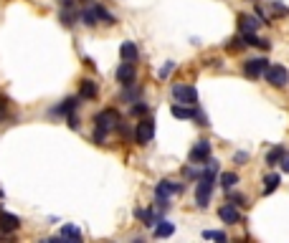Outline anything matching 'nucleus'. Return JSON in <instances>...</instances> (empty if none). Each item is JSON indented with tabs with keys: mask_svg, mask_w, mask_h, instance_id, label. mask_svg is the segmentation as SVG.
Returning <instances> with one entry per match:
<instances>
[{
	"mask_svg": "<svg viewBox=\"0 0 289 243\" xmlns=\"http://www.w3.org/2000/svg\"><path fill=\"white\" fill-rule=\"evenodd\" d=\"M213 190H216V172L203 170V175H200V180L195 185V202H198V208H208L211 206Z\"/></svg>",
	"mask_w": 289,
	"mask_h": 243,
	"instance_id": "f257e3e1",
	"label": "nucleus"
},
{
	"mask_svg": "<svg viewBox=\"0 0 289 243\" xmlns=\"http://www.w3.org/2000/svg\"><path fill=\"white\" fill-rule=\"evenodd\" d=\"M178 192H183V185L180 182H170V180H162V182H157V188H155V202H157V208H168L170 206V195H178Z\"/></svg>",
	"mask_w": 289,
	"mask_h": 243,
	"instance_id": "f03ea898",
	"label": "nucleus"
},
{
	"mask_svg": "<svg viewBox=\"0 0 289 243\" xmlns=\"http://www.w3.org/2000/svg\"><path fill=\"white\" fill-rule=\"evenodd\" d=\"M264 78H266V84H269V86H274V89H284V86L289 84V71H286L284 66H269L266 74H264Z\"/></svg>",
	"mask_w": 289,
	"mask_h": 243,
	"instance_id": "7ed1b4c3",
	"label": "nucleus"
},
{
	"mask_svg": "<svg viewBox=\"0 0 289 243\" xmlns=\"http://www.w3.org/2000/svg\"><path fill=\"white\" fill-rule=\"evenodd\" d=\"M152 137H155V122H152L150 116L140 119L137 127H135V142H137V144H150Z\"/></svg>",
	"mask_w": 289,
	"mask_h": 243,
	"instance_id": "20e7f679",
	"label": "nucleus"
},
{
	"mask_svg": "<svg viewBox=\"0 0 289 243\" xmlns=\"http://www.w3.org/2000/svg\"><path fill=\"white\" fill-rule=\"evenodd\" d=\"M173 99H175L178 104H185V106H195V104H198V92H195V86L175 84V86H173Z\"/></svg>",
	"mask_w": 289,
	"mask_h": 243,
	"instance_id": "39448f33",
	"label": "nucleus"
},
{
	"mask_svg": "<svg viewBox=\"0 0 289 243\" xmlns=\"http://www.w3.org/2000/svg\"><path fill=\"white\" fill-rule=\"evenodd\" d=\"M94 122H97V127L99 130H104V132H112V130H117L119 127V112L117 109H104V112H99L97 116H94Z\"/></svg>",
	"mask_w": 289,
	"mask_h": 243,
	"instance_id": "423d86ee",
	"label": "nucleus"
},
{
	"mask_svg": "<svg viewBox=\"0 0 289 243\" xmlns=\"http://www.w3.org/2000/svg\"><path fill=\"white\" fill-rule=\"evenodd\" d=\"M266 68H269V61H266V58H251V61L243 64V76L251 78V81H256V78H261V76L266 74Z\"/></svg>",
	"mask_w": 289,
	"mask_h": 243,
	"instance_id": "0eeeda50",
	"label": "nucleus"
},
{
	"mask_svg": "<svg viewBox=\"0 0 289 243\" xmlns=\"http://www.w3.org/2000/svg\"><path fill=\"white\" fill-rule=\"evenodd\" d=\"M208 160H211V142L208 140L195 142V147L190 150V165H205Z\"/></svg>",
	"mask_w": 289,
	"mask_h": 243,
	"instance_id": "6e6552de",
	"label": "nucleus"
},
{
	"mask_svg": "<svg viewBox=\"0 0 289 243\" xmlns=\"http://www.w3.org/2000/svg\"><path fill=\"white\" fill-rule=\"evenodd\" d=\"M135 78H137L135 64H122L117 68V81H119L122 86H135Z\"/></svg>",
	"mask_w": 289,
	"mask_h": 243,
	"instance_id": "1a4fd4ad",
	"label": "nucleus"
},
{
	"mask_svg": "<svg viewBox=\"0 0 289 243\" xmlns=\"http://www.w3.org/2000/svg\"><path fill=\"white\" fill-rule=\"evenodd\" d=\"M18 228H21V218H18V216L0 210V230H3V233H13V230H18Z\"/></svg>",
	"mask_w": 289,
	"mask_h": 243,
	"instance_id": "9d476101",
	"label": "nucleus"
},
{
	"mask_svg": "<svg viewBox=\"0 0 289 243\" xmlns=\"http://www.w3.org/2000/svg\"><path fill=\"white\" fill-rule=\"evenodd\" d=\"M119 56H122L125 64H135L140 58V51H137V46L132 44V40H125V44L119 46Z\"/></svg>",
	"mask_w": 289,
	"mask_h": 243,
	"instance_id": "9b49d317",
	"label": "nucleus"
},
{
	"mask_svg": "<svg viewBox=\"0 0 289 243\" xmlns=\"http://www.w3.org/2000/svg\"><path fill=\"white\" fill-rule=\"evenodd\" d=\"M218 218L223 220V223H241V213H238V208L236 206H231V202H226V206L218 210Z\"/></svg>",
	"mask_w": 289,
	"mask_h": 243,
	"instance_id": "f8f14e48",
	"label": "nucleus"
},
{
	"mask_svg": "<svg viewBox=\"0 0 289 243\" xmlns=\"http://www.w3.org/2000/svg\"><path fill=\"white\" fill-rule=\"evenodd\" d=\"M97 94H99V86L94 84V81L92 78H84V81H81V84H79V96L81 99H97Z\"/></svg>",
	"mask_w": 289,
	"mask_h": 243,
	"instance_id": "ddd939ff",
	"label": "nucleus"
},
{
	"mask_svg": "<svg viewBox=\"0 0 289 243\" xmlns=\"http://www.w3.org/2000/svg\"><path fill=\"white\" fill-rule=\"evenodd\" d=\"M76 106H79V99H76V96H69L64 104L54 106V109H51V114H54V116H56V114H59V116H69V114H74V112H76Z\"/></svg>",
	"mask_w": 289,
	"mask_h": 243,
	"instance_id": "4468645a",
	"label": "nucleus"
},
{
	"mask_svg": "<svg viewBox=\"0 0 289 243\" xmlns=\"http://www.w3.org/2000/svg\"><path fill=\"white\" fill-rule=\"evenodd\" d=\"M284 157H286V150H284L281 144H276V147L269 150V154H266V165H269V168H276V165H281V162H284Z\"/></svg>",
	"mask_w": 289,
	"mask_h": 243,
	"instance_id": "2eb2a0df",
	"label": "nucleus"
},
{
	"mask_svg": "<svg viewBox=\"0 0 289 243\" xmlns=\"http://www.w3.org/2000/svg\"><path fill=\"white\" fill-rule=\"evenodd\" d=\"M170 112H173L175 119H195V114H198L195 106H185V104H173Z\"/></svg>",
	"mask_w": 289,
	"mask_h": 243,
	"instance_id": "dca6fc26",
	"label": "nucleus"
},
{
	"mask_svg": "<svg viewBox=\"0 0 289 243\" xmlns=\"http://www.w3.org/2000/svg\"><path fill=\"white\" fill-rule=\"evenodd\" d=\"M238 28H241V33H256L259 20L254 16H238Z\"/></svg>",
	"mask_w": 289,
	"mask_h": 243,
	"instance_id": "f3484780",
	"label": "nucleus"
},
{
	"mask_svg": "<svg viewBox=\"0 0 289 243\" xmlns=\"http://www.w3.org/2000/svg\"><path fill=\"white\" fill-rule=\"evenodd\" d=\"M173 233H175V226L170 220H157V226H155V236L157 238H170Z\"/></svg>",
	"mask_w": 289,
	"mask_h": 243,
	"instance_id": "a211bd4d",
	"label": "nucleus"
},
{
	"mask_svg": "<svg viewBox=\"0 0 289 243\" xmlns=\"http://www.w3.org/2000/svg\"><path fill=\"white\" fill-rule=\"evenodd\" d=\"M135 218H140L147 228H155V226H157V216H155L152 210H142V208H137V210H135Z\"/></svg>",
	"mask_w": 289,
	"mask_h": 243,
	"instance_id": "6ab92c4d",
	"label": "nucleus"
},
{
	"mask_svg": "<svg viewBox=\"0 0 289 243\" xmlns=\"http://www.w3.org/2000/svg\"><path fill=\"white\" fill-rule=\"evenodd\" d=\"M279 182H281V178H279L276 172L266 175V178H264V195H271V192L279 188Z\"/></svg>",
	"mask_w": 289,
	"mask_h": 243,
	"instance_id": "aec40b11",
	"label": "nucleus"
},
{
	"mask_svg": "<svg viewBox=\"0 0 289 243\" xmlns=\"http://www.w3.org/2000/svg\"><path fill=\"white\" fill-rule=\"evenodd\" d=\"M59 238H71V240H81V230L76 228V226H61V230H59Z\"/></svg>",
	"mask_w": 289,
	"mask_h": 243,
	"instance_id": "412c9836",
	"label": "nucleus"
},
{
	"mask_svg": "<svg viewBox=\"0 0 289 243\" xmlns=\"http://www.w3.org/2000/svg\"><path fill=\"white\" fill-rule=\"evenodd\" d=\"M94 13H97V20H102V23H107V26H114V23H117V18H114L107 8H102V6H94Z\"/></svg>",
	"mask_w": 289,
	"mask_h": 243,
	"instance_id": "4be33fe9",
	"label": "nucleus"
},
{
	"mask_svg": "<svg viewBox=\"0 0 289 243\" xmlns=\"http://www.w3.org/2000/svg\"><path fill=\"white\" fill-rule=\"evenodd\" d=\"M218 180H221V188L228 192L231 188H236V182H238V175H236V172H221V178H218Z\"/></svg>",
	"mask_w": 289,
	"mask_h": 243,
	"instance_id": "5701e85b",
	"label": "nucleus"
},
{
	"mask_svg": "<svg viewBox=\"0 0 289 243\" xmlns=\"http://www.w3.org/2000/svg\"><path fill=\"white\" fill-rule=\"evenodd\" d=\"M79 18H81V23H84V26L94 28V26H97V13H94V6H92V8H87V10H81V13H79Z\"/></svg>",
	"mask_w": 289,
	"mask_h": 243,
	"instance_id": "b1692460",
	"label": "nucleus"
},
{
	"mask_svg": "<svg viewBox=\"0 0 289 243\" xmlns=\"http://www.w3.org/2000/svg\"><path fill=\"white\" fill-rule=\"evenodd\" d=\"M140 94H142V89H137V86H125V92H122L119 102H132V99H140Z\"/></svg>",
	"mask_w": 289,
	"mask_h": 243,
	"instance_id": "393cba45",
	"label": "nucleus"
},
{
	"mask_svg": "<svg viewBox=\"0 0 289 243\" xmlns=\"http://www.w3.org/2000/svg\"><path fill=\"white\" fill-rule=\"evenodd\" d=\"M203 238H208V240H216V243H228L226 233H221V230H205V233H203Z\"/></svg>",
	"mask_w": 289,
	"mask_h": 243,
	"instance_id": "a878e982",
	"label": "nucleus"
},
{
	"mask_svg": "<svg viewBox=\"0 0 289 243\" xmlns=\"http://www.w3.org/2000/svg\"><path fill=\"white\" fill-rule=\"evenodd\" d=\"M243 46H246V44H243V36H236V38H231L228 44H226V48H228V51H241Z\"/></svg>",
	"mask_w": 289,
	"mask_h": 243,
	"instance_id": "bb28decb",
	"label": "nucleus"
},
{
	"mask_svg": "<svg viewBox=\"0 0 289 243\" xmlns=\"http://www.w3.org/2000/svg\"><path fill=\"white\" fill-rule=\"evenodd\" d=\"M271 10H274V13H279V16H289V8H286V6H281L279 0H271Z\"/></svg>",
	"mask_w": 289,
	"mask_h": 243,
	"instance_id": "cd10ccee",
	"label": "nucleus"
},
{
	"mask_svg": "<svg viewBox=\"0 0 289 243\" xmlns=\"http://www.w3.org/2000/svg\"><path fill=\"white\" fill-rule=\"evenodd\" d=\"M173 68H175V64H173V61H168V64H165V66L160 68V78H168Z\"/></svg>",
	"mask_w": 289,
	"mask_h": 243,
	"instance_id": "c85d7f7f",
	"label": "nucleus"
},
{
	"mask_svg": "<svg viewBox=\"0 0 289 243\" xmlns=\"http://www.w3.org/2000/svg\"><path fill=\"white\" fill-rule=\"evenodd\" d=\"M228 202H231V206H236V208H238V206H246L243 195H231V192H228Z\"/></svg>",
	"mask_w": 289,
	"mask_h": 243,
	"instance_id": "c756f323",
	"label": "nucleus"
},
{
	"mask_svg": "<svg viewBox=\"0 0 289 243\" xmlns=\"http://www.w3.org/2000/svg\"><path fill=\"white\" fill-rule=\"evenodd\" d=\"M147 114V104H135L132 106V116H145Z\"/></svg>",
	"mask_w": 289,
	"mask_h": 243,
	"instance_id": "7c9ffc66",
	"label": "nucleus"
},
{
	"mask_svg": "<svg viewBox=\"0 0 289 243\" xmlns=\"http://www.w3.org/2000/svg\"><path fill=\"white\" fill-rule=\"evenodd\" d=\"M104 140H107V132L97 127V130H94V142H97V144H104Z\"/></svg>",
	"mask_w": 289,
	"mask_h": 243,
	"instance_id": "2f4dec72",
	"label": "nucleus"
},
{
	"mask_svg": "<svg viewBox=\"0 0 289 243\" xmlns=\"http://www.w3.org/2000/svg\"><path fill=\"white\" fill-rule=\"evenodd\" d=\"M246 160H249V154H246V152H238V154H236V165H246Z\"/></svg>",
	"mask_w": 289,
	"mask_h": 243,
	"instance_id": "473e14b6",
	"label": "nucleus"
},
{
	"mask_svg": "<svg viewBox=\"0 0 289 243\" xmlns=\"http://www.w3.org/2000/svg\"><path fill=\"white\" fill-rule=\"evenodd\" d=\"M69 127H71V130H79V119H76V114H69Z\"/></svg>",
	"mask_w": 289,
	"mask_h": 243,
	"instance_id": "72a5a7b5",
	"label": "nucleus"
},
{
	"mask_svg": "<svg viewBox=\"0 0 289 243\" xmlns=\"http://www.w3.org/2000/svg\"><path fill=\"white\" fill-rule=\"evenodd\" d=\"M0 119H6V99L0 96Z\"/></svg>",
	"mask_w": 289,
	"mask_h": 243,
	"instance_id": "f704fd0d",
	"label": "nucleus"
},
{
	"mask_svg": "<svg viewBox=\"0 0 289 243\" xmlns=\"http://www.w3.org/2000/svg\"><path fill=\"white\" fill-rule=\"evenodd\" d=\"M281 168H284V172H289V152H286V157H284V162H281Z\"/></svg>",
	"mask_w": 289,
	"mask_h": 243,
	"instance_id": "c9c22d12",
	"label": "nucleus"
},
{
	"mask_svg": "<svg viewBox=\"0 0 289 243\" xmlns=\"http://www.w3.org/2000/svg\"><path fill=\"white\" fill-rule=\"evenodd\" d=\"M41 243H61V238H46V240H41Z\"/></svg>",
	"mask_w": 289,
	"mask_h": 243,
	"instance_id": "e433bc0d",
	"label": "nucleus"
},
{
	"mask_svg": "<svg viewBox=\"0 0 289 243\" xmlns=\"http://www.w3.org/2000/svg\"><path fill=\"white\" fill-rule=\"evenodd\" d=\"M132 243H145V240H142V238H135V240H132Z\"/></svg>",
	"mask_w": 289,
	"mask_h": 243,
	"instance_id": "4c0bfd02",
	"label": "nucleus"
},
{
	"mask_svg": "<svg viewBox=\"0 0 289 243\" xmlns=\"http://www.w3.org/2000/svg\"><path fill=\"white\" fill-rule=\"evenodd\" d=\"M236 243H246V240H236Z\"/></svg>",
	"mask_w": 289,
	"mask_h": 243,
	"instance_id": "58836bf2",
	"label": "nucleus"
}]
</instances>
